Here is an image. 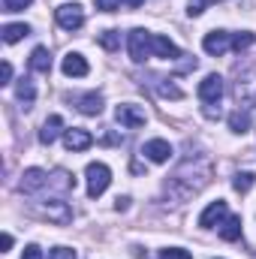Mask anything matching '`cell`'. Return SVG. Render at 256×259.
Returning a JSON list of instances; mask_svg holds the SVG:
<instances>
[{
	"instance_id": "7a4b0ae2",
	"label": "cell",
	"mask_w": 256,
	"mask_h": 259,
	"mask_svg": "<svg viewBox=\"0 0 256 259\" xmlns=\"http://www.w3.org/2000/svg\"><path fill=\"white\" fill-rule=\"evenodd\" d=\"M84 175H88V196L91 199H100L112 184V169L106 163H88Z\"/></svg>"
},
{
	"instance_id": "ba28073f",
	"label": "cell",
	"mask_w": 256,
	"mask_h": 259,
	"mask_svg": "<svg viewBox=\"0 0 256 259\" xmlns=\"http://www.w3.org/2000/svg\"><path fill=\"white\" fill-rule=\"evenodd\" d=\"M39 214H42L46 220L58 223V226H66V223L72 220V211H69V205H66V202H61V199H52V202H46V205L39 208Z\"/></svg>"
},
{
	"instance_id": "f546056e",
	"label": "cell",
	"mask_w": 256,
	"mask_h": 259,
	"mask_svg": "<svg viewBox=\"0 0 256 259\" xmlns=\"http://www.w3.org/2000/svg\"><path fill=\"white\" fill-rule=\"evenodd\" d=\"M118 6H121V0H97V9H103V12H118Z\"/></svg>"
},
{
	"instance_id": "d4e9b609",
	"label": "cell",
	"mask_w": 256,
	"mask_h": 259,
	"mask_svg": "<svg viewBox=\"0 0 256 259\" xmlns=\"http://www.w3.org/2000/svg\"><path fill=\"white\" fill-rule=\"evenodd\" d=\"M250 46H253V33H250V30L232 33V49H235V52H244V49H250Z\"/></svg>"
},
{
	"instance_id": "f1b7e54d",
	"label": "cell",
	"mask_w": 256,
	"mask_h": 259,
	"mask_svg": "<svg viewBox=\"0 0 256 259\" xmlns=\"http://www.w3.org/2000/svg\"><path fill=\"white\" fill-rule=\"evenodd\" d=\"M49 259H75V250H72V247H55V250L49 253Z\"/></svg>"
},
{
	"instance_id": "ac0fdd59",
	"label": "cell",
	"mask_w": 256,
	"mask_h": 259,
	"mask_svg": "<svg viewBox=\"0 0 256 259\" xmlns=\"http://www.w3.org/2000/svg\"><path fill=\"white\" fill-rule=\"evenodd\" d=\"M220 238L223 241H238L241 238V217H226L223 223H220Z\"/></svg>"
},
{
	"instance_id": "83f0119b",
	"label": "cell",
	"mask_w": 256,
	"mask_h": 259,
	"mask_svg": "<svg viewBox=\"0 0 256 259\" xmlns=\"http://www.w3.org/2000/svg\"><path fill=\"white\" fill-rule=\"evenodd\" d=\"M33 0H3V12H21V9H27Z\"/></svg>"
},
{
	"instance_id": "1f68e13d",
	"label": "cell",
	"mask_w": 256,
	"mask_h": 259,
	"mask_svg": "<svg viewBox=\"0 0 256 259\" xmlns=\"http://www.w3.org/2000/svg\"><path fill=\"white\" fill-rule=\"evenodd\" d=\"M0 78H3L0 84H9L12 81V66H9V61H3V66H0Z\"/></svg>"
},
{
	"instance_id": "3957f363",
	"label": "cell",
	"mask_w": 256,
	"mask_h": 259,
	"mask_svg": "<svg viewBox=\"0 0 256 259\" xmlns=\"http://www.w3.org/2000/svg\"><path fill=\"white\" fill-rule=\"evenodd\" d=\"M55 21L64 27V30H78L84 24V9L78 3H64L55 9Z\"/></svg>"
},
{
	"instance_id": "8fae6325",
	"label": "cell",
	"mask_w": 256,
	"mask_h": 259,
	"mask_svg": "<svg viewBox=\"0 0 256 259\" xmlns=\"http://www.w3.org/2000/svg\"><path fill=\"white\" fill-rule=\"evenodd\" d=\"M72 103H75V109H78L81 115H100V112H103V97H100L97 91L78 94V97H72Z\"/></svg>"
},
{
	"instance_id": "44dd1931",
	"label": "cell",
	"mask_w": 256,
	"mask_h": 259,
	"mask_svg": "<svg viewBox=\"0 0 256 259\" xmlns=\"http://www.w3.org/2000/svg\"><path fill=\"white\" fill-rule=\"evenodd\" d=\"M100 46H103L106 52H118V49H121V30H115V27L103 30V33H100Z\"/></svg>"
},
{
	"instance_id": "9c48e42d",
	"label": "cell",
	"mask_w": 256,
	"mask_h": 259,
	"mask_svg": "<svg viewBox=\"0 0 256 259\" xmlns=\"http://www.w3.org/2000/svg\"><path fill=\"white\" fill-rule=\"evenodd\" d=\"M64 145H66V151H72V154L75 151H88L94 145V136L81 127H69V130H64Z\"/></svg>"
},
{
	"instance_id": "ffe728a7",
	"label": "cell",
	"mask_w": 256,
	"mask_h": 259,
	"mask_svg": "<svg viewBox=\"0 0 256 259\" xmlns=\"http://www.w3.org/2000/svg\"><path fill=\"white\" fill-rule=\"evenodd\" d=\"M24 36H30V27L27 24H6L3 27V42H18V39H24Z\"/></svg>"
},
{
	"instance_id": "2e32d148",
	"label": "cell",
	"mask_w": 256,
	"mask_h": 259,
	"mask_svg": "<svg viewBox=\"0 0 256 259\" xmlns=\"http://www.w3.org/2000/svg\"><path fill=\"white\" fill-rule=\"evenodd\" d=\"M61 130H64V118H61V115H52V118L42 124V130H39V142H42V145H52V142L61 136Z\"/></svg>"
},
{
	"instance_id": "4fadbf2b",
	"label": "cell",
	"mask_w": 256,
	"mask_h": 259,
	"mask_svg": "<svg viewBox=\"0 0 256 259\" xmlns=\"http://www.w3.org/2000/svg\"><path fill=\"white\" fill-rule=\"evenodd\" d=\"M154 55H157V58H166V61H178V58H184L181 49H178L169 36H163V33H154Z\"/></svg>"
},
{
	"instance_id": "7402d4cb",
	"label": "cell",
	"mask_w": 256,
	"mask_h": 259,
	"mask_svg": "<svg viewBox=\"0 0 256 259\" xmlns=\"http://www.w3.org/2000/svg\"><path fill=\"white\" fill-rule=\"evenodd\" d=\"M49 184H55L58 190H75V178L69 172H64V169H58L55 175H49Z\"/></svg>"
},
{
	"instance_id": "cb8c5ba5",
	"label": "cell",
	"mask_w": 256,
	"mask_h": 259,
	"mask_svg": "<svg viewBox=\"0 0 256 259\" xmlns=\"http://www.w3.org/2000/svg\"><path fill=\"white\" fill-rule=\"evenodd\" d=\"M253 184H256V175H253V172H238V175L232 178V187H235L238 193H247Z\"/></svg>"
},
{
	"instance_id": "484cf974",
	"label": "cell",
	"mask_w": 256,
	"mask_h": 259,
	"mask_svg": "<svg viewBox=\"0 0 256 259\" xmlns=\"http://www.w3.org/2000/svg\"><path fill=\"white\" fill-rule=\"evenodd\" d=\"M160 259H193V253L184 247H166V250H160Z\"/></svg>"
},
{
	"instance_id": "30bf717a",
	"label": "cell",
	"mask_w": 256,
	"mask_h": 259,
	"mask_svg": "<svg viewBox=\"0 0 256 259\" xmlns=\"http://www.w3.org/2000/svg\"><path fill=\"white\" fill-rule=\"evenodd\" d=\"M142 154H145L151 163H169V157H172V145H169L166 139H151V142H145Z\"/></svg>"
},
{
	"instance_id": "e575fe53",
	"label": "cell",
	"mask_w": 256,
	"mask_h": 259,
	"mask_svg": "<svg viewBox=\"0 0 256 259\" xmlns=\"http://www.w3.org/2000/svg\"><path fill=\"white\" fill-rule=\"evenodd\" d=\"M121 3H124V6H130V9H139L145 0H121Z\"/></svg>"
},
{
	"instance_id": "d6a6232c",
	"label": "cell",
	"mask_w": 256,
	"mask_h": 259,
	"mask_svg": "<svg viewBox=\"0 0 256 259\" xmlns=\"http://www.w3.org/2000/svg\"><path fill=\"white\" fill-rule=\"evenodd\" d=\"M115 208H118V211H127L130 208V196H118V199H115Z\"/></svg>"
},
{
	"instance_id": "277c9868",
	"label": "cell",
	"mask_w": 256,
	"mask_h": 259,
	"mask_svg": "<svg viewBox=\"0 0 256 259\" xmlns=\"http://www.w3.org/2000/svg\"><path fill=\"white\" fill-rule=\"evenodd\" d=\"M220 97H223V78H220L217 72L205 75V78L199 81V100H202L205 106H220Z\"/></svg>"
},
{
	"instance_id": "9a60e30c",
	"label": "cell",
	"mask_w": 256,
	"mask_h": 259,
	"mask_svg": "<svg viewBox=\"0 0 256 259\" xmlns=\"http://www.w3.org/2000/svg\"><path fill=\"white\" fill-rule=\"evenodd\" d=\"M30 69L33 72H42V75H49L52 72V55H49V49L46 46H36L33 52H30Z\"/></svg>"
},
{
	"instance_id": "4316f807",
	"label": "cell",
	"mask_w": 256,
	"mask_h": 259,
	"mask_svg": "<svg viewBox=\"0 0 256 259\" xmlns=\"http://www.w3.org/2000/svg\"><path fill=\"white\" fill-rule=\"evenodd\" d=\"M211 3H214V0H187V12L196 18V15H202V12H205Z\"/></svg>"
},
{
	"instance_id": "e0dca14e",
	"label": "cell",
	"mask_w": 256,
	"mask_h": 259,
	"mask_svg": "<svg viewBox=\"0 0 256 259\" xmlns=\"http://www.w3.org/2000/svg\"><path fill=\"white\" fill-rule=\"evenodd\" d=\"M15 97L24 103V109H30V106H33V100H36V88H33V81H30L27 75H21V78H18V84H15Z\"/></svg>"
},
{
	"instance_id": "4dcf8cb0",
	"label": "cell",
	"mask_w": 256,
	"mask_h": 259,
	"mask_svg": "<svg viewBox=\"0 0 256 259\" xmlns=\"http://www.w3.org/2000/svg\"><path fill=\"white\" fill-rule=\"evenodd\" d=\"M21 259H42V250H39L36 244H30V247H24V253H21Z\"/></svg>"
},
{
	"instance_id": "836d02e7",
	"label": "cell",
	"mask_w": 256,
	"mask_h": 259,
	"mask_svg": "<svg viewBox=\"0 0 256 259\" xmlns=\"http://www.w3.org/2000/svg\"><path fill=\"white\" fill-rule=\"evenodd\" d=\"M0 247H3V250H9V247H12V235H9V232H3V241H0Z\"/></svg>"
},
{
	"instance_id": "6da1fadb",
	"label": "cell",
	"mask_w": 256,
	"mask_h": 259,
	"mask_svg": "<svg viewBox=\"0 0 256 259\" xmlns=\"http://www.w3.org/2000/svg\"><path fill=\"white\" fill-rule=\"evenodd\" d=\"M127 49H130V61L133 64H145L154 55V33H148L145 27H136L127 33Z\"/></svg>"
},
{
	"instance_id": "7c38bea8",
	"label": "cell",
	"mask_w": 256,
	"mask_h": 259,
	"mask_svg": "<svg viewBox=\"0 0 256 259\" xmlns=\"http://www.w3.org/2000/svg\"><path fill=\"white\" fill-rule=\"evenodd\" d=\"M61 69H64V75H69V78H81V75L91 72L88 61H84L78 52H69V55L64 58V64H61Z\"/></svg>"
},
{
	"instance_id": "8992f818",
	"label": "cell",
	"mask_w": 256,
	"mask_h": 259,
	"mask_svg": "<svg viewBox=\"0 0 256 259\" xmlns=\"http://www.w3.org/2000/svg\"><path fill=\"white\" fill-rule=\"evenodd\" d=\"M229 46H232V33H226V30H211V33H205V39H202V49H205L211 58H223V55L229 52Z\"/></svg>"
},
{
	"instance_id": "52a82bcc",
	"label": "cell",
	"mask_w": 256,
	"mask_h": 259,
	"mask_svg": "<svg viewBox=\"0 0 256 259\" xmlns=\"http://www.w3.org/2000/svg\"><path fill=\"white\" fill-rule=\"evenodd\" d=\"M226 217H229V208H226L223 199H217V202H211V205L199 214V226H202V229H211V226H220Z\"/></svg>"
},
{
	"instance_id": "d6986e66",
	"label": "cell",
	"mask_w": 256,
	"mask_h": 259,
	"mask_svg": "<svg viewBox=\"0 0 256 259\" xmlns=\"http://www.w3.org/2000/svg\"><path fill=\"white\" fill-rule=\"evenodd\" d=\"M229 130H232V133H238V136L250 133V115H247L244 109H235V112L229 115Z\"/></svg>"
},
{
	"instance_id": "603a6c76",
	"label": "cell",
	"mask_w": 256,
	"mask_h": 259,
	"mask_svg": "<svg viewBox=\"0 0 256 259\" xmlns=\"http://www.w3.org/2000/svg\"><path fill=\"white\" fill-rule=\"evenodd\" d=\"M157 91H160V97H166V100H181V97H184V91H181L178 84H172V78H160Z\"/></svg>"
},
{
	"instance_id": "5b68a950",
	"label": "cell",
	"mask_w": 256,
	"mask_h": 259,
	"mask_svg": "<svg viewBox=\"0 0 256 259\" xmlns=\"http://www.w3.org/2000/svg\"><path fill=\"white\" fill-rule=\"evenodd\" d=\"M115 118H118V124L127 130H136L142 127L145 121H148V115H145V109L142 106H136V103H121L118 109H115Z\"/></svg>"
},
{
	"instance_id": "5bb4252c",
	"label": "cell",
	"mask_w": 256,
	"mask_h": 259,
	"mask_svg": "<svg viewBox=\"0 0 256 259\" xmlns=\"http://www.w3.org/2000/svg\"><path fill=\"white\" fill-rule=\"evenodd\" d=\"M46 184H49V175H46L42 169H27V172L21 175V184H18V187H21L24 193H36V190H42Z\"/></svg>"
}]
</instances>
